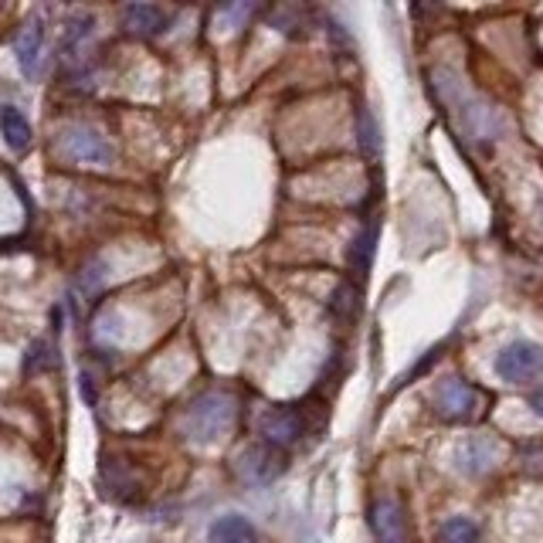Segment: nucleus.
<instances>
[{
  "mask_svg": "<svg viewBox=\"0 0 543 543\" xmlns=\"http://www.w3.org/2000/svg\"><path fill=\"white\" fill-rule=\"evenodd\" d=\"M235 415H238V404L231 394L224 391H208L201 398H194V404L187 408V418H184V428L194 442H214L235 425Z\"/></svg>",
  "mask_w": 543,
  "mask_h": 543,
  "instance_id": "1",
  "label": "nucleus"
},
{
  "mask_svg": "<svg viewBox=\"0 0 543 543\" xmlns=\"http://www.w3.org/2000/svg\"><path fill=\"white\" fill-rule=\"evenodd\" d=\"M496 374L510 384H527L533 377L543 374V347L540 343H530V340H516L510 347L499 350L496 357Z\"/></svg>",
  "mask_w": 543,
  "mask_h": 543,
  "instance_id": "2",
  "label": "nucleus"
},
{
  "mask_svg": "<svg viewBox=\"0 0 543 543\" xmlns=\"http://www.w3.org/2000/svg\"><path fill=\"white\" fill-rule=\"evenodd\" d=\"M435 411L445 421H472L482 411V391L462 377H448L435 391Z\"/></svg>",
  "mask_w": 543,
  "mask_h": 543,
  "instance_id": "3",
  "label": "nucleus"
},
{
  "mask_svg": "<svg viewBox=\"0 0 543 543\" xmlns=\"http://www.w3.org/2000/svg\"><path fill=\"white\" fill-rule=\"evenodd\" d=\"M282 472H286V455H282V448L265 442L245 448L238 459V476L245 486H269Z\"/></svg>",
  "mask_w": 543,
  "mask_h": 543,
  "instance_id": "4",
  "label": "nucleus"
},
{
  "mask_svg": "<svg viewBox=\"0 0 543 543\" xmlns=\"http://www.w3.org/2000/svg\"><path fill=\"white\" fill-rule=\"evenodd\" d=\"M258 432H262L265 445H275V448L296 445L299 438L306 435V415L296 404H275V408L265 411L262 421H258Z\"/></svg>",
  "mask_w": 543,
  "mask_h": 543,
  "instance_id": "5",
  "label": "nucleus"
},
{
  "mask_svg": "<svg viewBox=\"0 0 543 543\" xmlns=\"http://www.w3.org/2000/svg\"><path fill=\"white\" fill-rule=\"evenodd\" d=\"M65 157L75 163H92V167H109L112 163V146L106 136L92 126H72L65 133Z\"/></svg>",
  "mask_w": 543,
  "mask_h": 543,
  "instance_id": "6",
  "label": "nucleus"
},
{
  "mask_svg": "<svg viewBox=\"0 0 543 543\" xmlns=\"http://www.w3.org/2000/svg\"><path fill=\"white\" fill-rule=\"evenodd\" d=\"M499 459V445L489 435H469L455 445V465L465 476H486Z\"/></svg>",
  "mask_w": 543,
  "mask_h": 543,
  "instance_id": "7",
  "label": "nucleus"
},
{
  "mask_svg": "<svg viewBox=\"0 0 543 543\" xmlns=\"http://www.w3.org/2000/svg\"><path fill=\"white\" fill-rule=\"evenodd\" d=\"M370 530H374L377 543H404L408 537V520H404L401 503L394 499H377L370 506Z\"/></svg>",
  "mask_w": 543,
  "mask_h": 543,
  "instance_id": "8",
  "label": "nucleus"
},
{
  "mask_svg": "<svg viewBox=\"0 0 543 543\" xmlns=\"http://www.w3.org/2000/svg\"><path fill=\"white\" fill-rule=\"evenodd\" d=\"M14 55H17V65H21V72L28 75V79H34V75L41 72V55H45V24H41L38 17L17 31Z\"/></svg>",
  "mask_w": 543,
  "mask_h": 543,
  "instance_id": "9",
  "label": "nucleus"
},
{
  "mask_svg": "<svg viewBox=\"0 0 543 543\" xmlns=\"http://www.w3.org/2000/svg\"><path fill=\"white\" fill-rule=\"evenodd\" d=\"M123 24L136 38H157L167 31V11L157 4H129L123 11Z\"/></svg>",
  "mask_w": 543,
  "mask_h": 543,
  "instance_id": "10",
  "label": "nucleus"
},
{
  "mask_svg": "<svg viewBox=\"0 0 543 543\" xmlns=\"http://www.w3.org/2000/svg\"><path fill=\"white\" fill-rule=\"evenodd\" d=\"M208 540L211 543H258V533L245 516L228 513V516H218V520L211 523Z\"/></svg>",
  "mask_w": 543,
  "mask_h": 543,
  "instance_id": "11",
  "label": "nucleus"
},
{
  "mask_svg": "<svg viewBox=\"0 0 543 543\" xmlns=\"http://www.w3.org/2000/svg\"><path fill=\"white\" fill-rule=\"evenodd\" d=\"M92 31H96L92 14H72V17H68L65 28H62V51H65L68 62H75V58H79V51L89 45Z\"/></svg>",
  "mask_w": 543,
  "mask_h": 543,
  "instance_id": "12",
  "label": "nucleus"
},
{
  "mask_svg": "<svg viewBox=\"0 0 543 543\" xmlns=\"http://www.w3.org/2000/svg\"><path fill=\"white\" fill-rule=\"evenodd\" d=\"M0 133H4V143L11 146L14 153H24L31 146V123L24 119V112L14 106L0 109Z\"/></svg>",
  "mask_w": 543,
  "mask_h": 543,
  "instance_id": "13",
  "label": "nucleus"
},
{
  "mask_svg": "<svg viewBox=\"0 0 543 543\" xmlns=\"http://www.w3.org/2000/svg\"><path fill=\"white\" fill-rule=\"evenodd\" d=\"M438 543H479V527L465 516H452L438 527Z\"/></svg>",
  "mask_w": 543,
  "mask_h": 543,
  "instance_id": "14",
  "label": "nucleus"
},
{
  "mask_svg": "<svg viewBox=\"0 0 543 543\" xmlns=\"http://www.w3.org/2000/svg\"><path fill=\"white\" fill-rule=\"evenodd\" d=\"M58 364V353L51 340H34L28 347V357H24V370L28 374H41V370H51Z\"/></svg>",
  "mask_w": 543,
  "mask_h": 543,
  "instance_id": "15",
  "label": "nucleus"
},
{
  "mask_svg": "<svg viewBox=\"0 0 543 543\" xmlns=\"http://www.w3.org/2000/svg\"><path fill=\"white\" fill-rule=\"evenodd\" d=\"M370 258H374V231L364 228L357 235V241L350 245V269L357 275H364L370 269Z\"/></svg>",
  "mask_w": 543,
  "mask_h": 543,
  "instance_id": "16",
  "label": "nucleus"
},
{
  "mask_svg": "<svg viewBox=\"0 0 543 543\" xmlns=\"http://www.w3.org/2000/svg\"><path fill=\"white\" fill-rule=\"evenodd\" d=\"M360 146H364L367 157H381V126H377L374 112L364 109L360 112Z\"/></svg>",
  "mask_w": 543,
  "mask_h": 543,
  "instance_id": "17",
  "label": "nucleus"
},
{
  "mask_svg": "<svg viewBox=\"0 0 543 543\" xmlns=\"http://www.w3.org/2000/svg\"><path fill=\"white\" fill-rule=\"evenodd\" d=\"M357 309H360V292L353 286H340L333 292V313L340 316V320H353Z\"/></svg>",
  "mask_w": 543,
  "mask_h": 543,
  "instance_id": "18",
  "label": "nucleus"
},
{
  "mask_svg": "<svg viewBox=\"0 0 543 543\" xmlns=\"http://www.w3.org/2000/svg\"><path fill=\"white\" fill-rule=\"evenodd\" d=\"M102 279H106V272H102V265H99V262L85 265V269H82V279H79V289L85 292V299H92V296H96V292L102 289Z\"/></svg>",
  "mask_w": 543,
  "mask_h": 543,
  "instance_id": "19",
  "label": "nucleus"
},
{
  "mask_svg": "<svg viewBox=\"0 0 543 543\" xmlns=\"http://www.w3.org/2000/svg\"><path fill=\"white\" fill-rule=\"evenodd\" d=\"M221 17L231 24V28H241L245 17H252V4H238V7H221Z\"/></svg>",
  "mask_w": 543,
  "mask_h": 543,
  "instance_id": "20",
  "label": "nucleus"
},
{
  "mask_svg": "<svg viewBox=\"0 0 543 543\" xmlns=\"http://www.w3.org/2000/svg\"><path fill=\"white\" fill-rule=\"evenodd\" d=\"M530 408H533V415H540V418H543V384H540V387H533Z\"/></svg>",
  "mask_w": 543,
  "mask_h": 543,
  "instance_id": "21",
  "label": "nucleus"
}]
</instances>
